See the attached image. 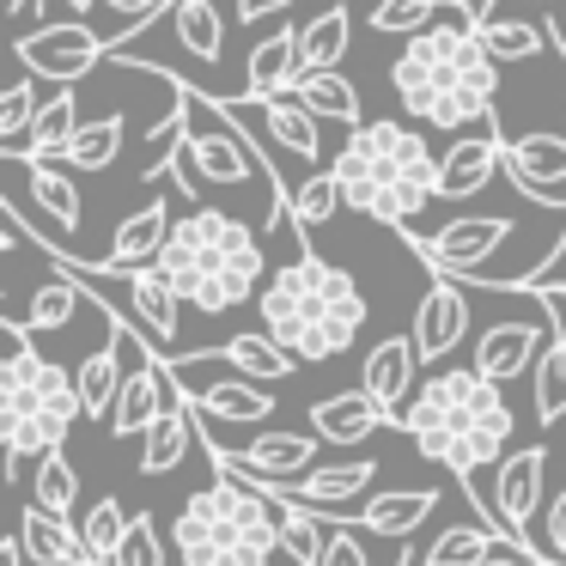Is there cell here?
<instances>
[{"label": "cell", "instance_id": "44dd1931", "mask_svg": "<svg viewBox=\"0 0 566 566\" xmlns=\"http://www.w3.org/2000/svg\"><path fill=\"white\" fill-rule=\"evenodd\" d=\"M171 208H165L159 196L147 201L140 213H128L123 226H116V244H111V256L104 262H92L98 274H135V269H153L159 262V250H165V238H171Z\"/></svg>", "mask_w": 566, "mask_h": 566}, {"label": "cell", "instance_id": "836d02e7", "mask_svg": "<svg viewBox=\"0 0 566 566\" xmlns=\"http://www.w3.org/2000/svg\"><path fill=\"white\" fill-rule=\"evenodd\" d=\"M347 43H354V19H347V7H329V13H317L305 31H298L305 74H329V67L347 55Z\"/></svg>", "mask_w": 566, "mask_h": 566}, {"label": "cell", "instance_id": "e575fe53", "mask_svg": "<svg viewBox=\"0 0 566 566\" xmlns=\"http://www.w3.org/2000/svg\"><path fill=\"white\" fill-rule=\"evenodd\" d=\"M128 524H135V517L123 512V500L104 493V500H92L86 512H80V542H86V554L98 566H111L116 548H123V536H128Z\"/></svg>", "mask_w": 566, "mask_h": 566}, {"label": "cell", "instance_id": "8fae6325", "mask_svg": "<svg viewBox=\"0 0 566 566\" xmlns=\"http://www.w3.org/2000/svg\"><path fill=\"white\" fill-rule=\"evenodd\" d=\"M123 286V311L128 329L153 347V354H177V329H184V298L159 269H135V274H111Z\"/></svg>", "mask_w": 566, "mask_h": 566}, {"label": "cell", "instance_id": "83f0119b", "mask_svg": "<svg viewBox=\"0 0 566 566\" xmlns=\"http://www.w3.org/2000/svg\"><path fill=\"white\" fill-rule=\"evenodd\" d=\"M74 384H80V408H86L92 420L116 415V396H123V384H128V354H123V342H116V329H111V342H98L80 359Z\"/></svg>", "mask_w": 566, "mask_h": 566}, {"label": "cell", "instance_id": "e0dca14e", "mask_svg": "<svg viewBox=\"0 0 566 566\" xmlns=\"http://www.w3.org/2000/svg\"><path fill=\"white\" fill-rule=\"evenodd\" d=\"M415 366H420L415 335H384V342L366 354V378H359V390L390 415V427H402V408L415 402V390H420Z\"/></svg>", "mask_w": 566, "mask_h": 566}, {"label": "cell", "instance_id": "5b68a950", "mask_svg": "<svg viewBox=\"0 0 566 566\" xmlns=\"http://www.w3.org/2000/svg\"><path fill=\"white\" fill-rule=\"evenodd\" d=\"M153 269H159L165 281L177 286V298L196 305L201 317L250 305V298H262V286H269L262 238L226 208H189L184 220L171 226V238H165Z\"/></svg>", "mask_w": 566, "mask_h": 566}, {"label": "cell", "instance_id": "7dc6e473", "mask_svg": "<svg viewBox=\"0 0 566 566\" xmlns=\"http://www.w3.org/2000/svg\"><path fill=\"white\" fill-rule=\"evenodd\" d=\"M104 7H111V13H128V25H135V19H147V25H153L171 0H104Z\"/></svg>", "mask_w": 566, "mask_h": 566}, {"label": "cell", "instance_id": "f907efd6", "mask_svg": "<svg viewBox=\"0 0 566 566\" xmlns=\"http://www.w3.org/2000/svg\"><path fill=\"white\" fill-rule=\"evenodd\" d=\"M62 7H67V13H74V19H86L92 7H104V0H62Z\"/></svg>", "mask_w": 566, "mask_h": 566}, {"label": "cell", "instance_id": "816d5d0a", "mask_svg": "<svg viewBox=\"0 0 566 566\" xmlns=\"http://www.w3.org/2000/svg\"><path fill=\"white\" fill-rule=\"evenodd\" d=\"M488 566H554V560H488Z\"/></svg>", "mask_w": 566, "mask_h": 566}, {"label": "cell", "instance_id": "c3c4849f", "mask_svg": "<svg viewBox=\"0 0 566 566\" xmlns=\"http://www.w3.org/2000/svg\"><path fill=\"white\" fill-rule=\"evenodd\" d=\"M293 0H238V25H256V19H274V13H286Z\"/></svg>", "mask_w": 566, "mask_h": 566}, {"label": "cell", "instance_id": "681fc988", "mask_svg": "<svg viewBox=\"0 0 566 566\" xmlns=\"http://www.w3.org/2000/svg\"><path fill=\"white\" fill-rule=\"evenodd\" d=\"M31 560V554H25V536H19V530H13V536H0V566H25Z\"/></svg>", "mask_w": 566, "mask_h": 566}, {"label": "cell", "instance_id": "60d3db41", "mask_svg": "<svg viewBox=\"0 0 566 566\" xmlns=\"http://www.w3.org/2000/svg\"><path fill=\"white\" fill-rule=\"evenodd\" d=\"M74 500H80V475H74V463H67L62 451L38 457V475H31V505H43V512H67Z\"/></svg>", "mask_w": 566, "mask_h": 566}, {"label": "cell", "instance_id": "74e56055", "mask_svg": "<svg viewBox=\"0 0 566 566\" xmlns=\"http://www.w3.org/2000/svg\"><path fill=\"white\" fill-rule=\"evenodd\" d=\"M123 135H128V116H98L92 128H80V135H74L67 165H74V171H111L116 153H123Z\"/></svg>", "mask_w": 566, "mask_h": 566}, {"label": "cell", "instance_id": "1f68e13d", "mask_svg": "<svg viewBox=\"0 0 566 566\" xmlns=\"http://www.w3.org/2000/svg\"><path fill=\"white\" fill-rule=\"evenodd\" d=\"M171 31L196 62H220L226 50V19L213 13V0H171Z\"/></svg>", "mask_w": 566, "mask_h": 566}, {"label": "cell", "instance_id": "ab89813d", "mask_svg": "<svg viewBox=\"0 0 566 566\" xmlns=\"http://www.w3.org/2000/svg\"><path fill=\"white\" fill-rule=\"evenodd\" d=\"M439 7L444 0H378V7H371V31H378V38H420V31H432ZM457 13H463V0H457Z\"/></svg>", "mask_w": 566, "mask_h": 566}, {"label": "cell", "instance_id": "ac0fdd59", "mask_svg": "<svg viewBox=\"0 0 566 566\" xmlns=\"http://www.w3.org/2000/svg\"><path fill=\"white\" fill-rule=\"evenodd\" d=\"M500 171H505V135H500V123H493L488 135H457L451 147H444L439 201H469V196H481V189H488Z\"/></svg>", "mask_w": 566, "mask_h": 566}, {"label": "cell", "instance_id": "d590c367", "mask_svg": "<svg viewBox=\"0 0 566 566\" xmlns=\"http://www.w3.org/2000/svg\"><path fill=\"white\" fill-rule=\"evenodd\" d=\"M560 415H566V329H560V317H554V342L542 347V359H536V420L554 427Z\"/></svg>", "mask_w": 566, "mask_h": 566}, {"label": "cell", "instance_id": "3957f363", "mask_svg": "<svg viewBox=\"0 0 566 566\" xmlns=\"http://www.w3.org/2000/svg\"><path fill=\"white\" fill-rule=\"evenodd\" d=\"M329 171H335L342 201L354 213L390 226V232H415V220L439 201L444 159L427 147L420 128H402V123L384 116V123H359L354 135L342 140Z\"/></svg>", "mask_w": 566, "mask_h": 566}, {"label": "cell", "instance_id": "ba28073f", "mask_svg": "<svg viewBox=\"0 0 566 566\" xmlns=\"http://www.w3.org/2000/svg\"><path fill=\"white\" fill-rule=\"evenodd\" d=\"M415 244L420 262H432V274H457V281H481L488 274V256L512 238V220L505 213H463V220L439 226L432 238L402 232Z\"/></svg>", "mask_w": 566, "mask_h": 566}, {"label": "cell", "instance_id": "7c38bea8", "mask_svg": "<svg viewBox=\"0 0 566 566\" xmlns=\"http://www.w3.org/2000/svg\"><path fill=\"white\" fill-rule=\"evenodd\" d=\"M542 469H548V451L542 444H524L500 463V481H493V512H500L505 536L524 542L536 536V512H542Z\"/></svg>", "mask_w": 566, "mask_h": 566}, {"label": "cell", "instance_id": "bcb514c9", "mask_svg": "<svg viewBox=\"0 0 566 566\" xmlns=\"http://www.w3.org/2000/svg\"><path fill=\"white\" fill-rule=\"evenodd\" d=\"M542 548L554 554V566H566V488H560V500L548 505V517H542Z\"/></svg>", "mask_w": 566, "mask_h": 566}, {"label": "cell", "instance_id": "2e32d148", "mask_svg": "<svg viewBox=\"0 0 566 566\" xmlns=\"http://www.w3.org/2000/svg\"><path fill=\"white\" fill-rule=\"evenodd\" d=\"M371 481H378V457H354V463H323V469H311V475H298V481H256V488H274V493H286V500H298V505H317L323 517H329V505H342V517H354L347 505L366 500Z\"/></svg>", "mask_w": 566, "mask_h": 566}, {"label": "cell", "instance_id": "f1b7e54d", "mask_svg": "<svg viewBox=\"0 0 566 566\" xmlns=\"http://www.w3.org/2000/svg\"><path fill=\"white\" fill-rule=\"evenodd\" d=\"M189 415H196V408L177 396V402L147 427V439H140V475H171V469L189 457V444H201V432H196Z\"/></svg>", "mask_w": 566, "mask_h": 566}, {"label": "cell", "instance_id": "52a82bcc", "mask_svg": "<svg viewBox=\"0 0 566 566\" xmlns=\"http://www.w3.org/2000/svg\"><path fill=\"white\" fill-rule=\"evenodd\" d=\"M0 335H7V359H0V444H7V475H13L19 463H38V457L62 451L67 427L86 408H80L74 371L43 359L31 347L25 323L0 317Z\"/></svg>", "mask_w": 566, "mask_h": 566}, {"label": "cell", "instance_id": "cb8c5ba5", "mask_svg": "<svg viewBox=\"0 0 566 566\" xmlns=\"http://www.w3.org/2000/svg\"><path fill=\"white\" fill-rule=\"evenodd\" d=\"M74 135H80V98H74V86H62V92H50V98H43V111H38V123H31L25 147H0V153H7V159H19V165H31V159H67Z\"/></svg>", "mask_w": 566, "mask_h": 566}, {"label": "cell", "instance_id": "30bf717a", "mask_svg": "<svg viewBox=\"0 0 566 566\" xmlns=\"http://www.w3.org/2000/svg\"><path fill=\"white\" fill-rule=\"evenodd\" d=\"M196 432H201V451L213 457V469H238V475H250V481H298V475H311L317 444H323L317 432H262V439L244 444V451H226L201 420H196Z\"/></svg>", "mask_w": 566, "mask_h": 566}, {"label": "cell", "instance_id": "ffe728a7", "mask_svg": "<svg viewBox=\"0 0 566 566\" xmlns=\"http://www.w3.org/2000/svg\"><path fill=\"white\" fill-rule=\"evenodd\" d=\"M177 378V371H171ZM177 390H184V402L196 408V415H208V420H238V427H256V420H269L274 415V396L262 390L256 378H213V384H189V378H177Z\"/></svg>", "mask_w": 566, "mask_h": 566}, {"label": "cell", "instance_id": "ee69618b", "mask_svg": "<svg viewBox=\"0 0 566 566\" xmlns=\"http://www.w3.org/2000/svg\"><path fill=\"white\" fill-rule=\"evenodd\" d=\"M111 566H165V542H159V530H153V517H135V524H128V536H123V548H116Z\"/></svg>", "mask_w": 566, "mask_h": 566}, {"label": "cell", "instance_id": "603a6c76", "mask_svg": "<svg viewBox=\"0 0 566 566\" xmlns=\"http://www.w3.org/2000/svg\"><path fill=\"white\" fill-rule=\"evenodd\" d=\"M378 427H390V415H384V408L371 402L366 390L323 396V402L311 408V432H317L323 444H366Z\"/></svg>", "mask_w": 566, "mask_h": 566}, {"label": "cell", "instance_id": "8992f818", "mask_svg": "<svg viewBox=\"0 0 566 566\" xmlns=\"http://www.w3.org/2000/svg\"><path fill=\"white\" fill-rule=\"evenodd\" d=\"M171 554L184 566H274L281 548V512L238 469H213V488L189 493L171 517Z\"/></svg>", "mask_w": 566, "mask_h": 566}, {"label": "cell", "instance_id": "f6af8a7d", "mask_svg": "<svg viewBox=\"0 0 566 566\" xmlns=\"http://www.w3.org/2000/svg\"><path fill=\"white\" fill-rule=\"evenodd\" d=\"M323 566H371L366 536H359L354 524H335V530H329V554H323Z\"/></svg>", "mask_w": 566, "mask_h": 566}, {"label": "cell", "instance_id": "d4e9b609", "mask_svg": "<svg viewBox=\"0 0 566 566\" xmlns=\"http://www.w3.org/2000/svg\"><path fill=\"white\" fill-rule=\"evenodd\" d=\"M196 359H208V366H232L238 378H256V384H274V378H293L298 371V359L286 354L269 329H244V335H232L220 354H196Z\"/></svg>", "mask_w": 566, "mask_h": 566}, {"label": "cell", "instance_id": "d6a6232c", "mask_svg": "<svg viewBox=\"0 0 566 566\" xmlns=\"http://www.w3.org/2000/svg\"><path fill=\"white\" fill-rule=\"evenodd\" d=\"M19 165V159H13ZM31 171V196H38V208L50 213L62 232H80V220H86V208H80V189H74V177L67 171H55V159H31L25 165Z\"/></svg>", "mask_w": 566, "mask_h": 566}, {"label": "cell", "instance_id": "5bb4252c", "mask_svg": "<svg viewBox=\"0 0 566 566\" xmlns=\"http://www.w3.org/2000/svg\"><path fill=\"white\" fill-rule=\"evenodd\" d=\"M505 177L517 196H530L536 208H566L560 184H566V135H517L505 140Z\"/></svg>", "mask_w": 566, "mask_h": 566}, {"label": "cell", "instance_id": "6da1fadb", "mask_svg": "<svg viewBox=\"0 0 566 566\" xmlns=\"http://www.w3.org/2000/svg\"><path fill=\"white\" fill-rule=\"evenodd\" d=\"M512 427H517V415L505 402V390L493 378H481L475 366L432 371L415 390V402L402 408V432L415 439V451L432 469L457 475L463 488L488 463L512 457Z\"/></svg>", "mask_w": 566, "mask_h": 566}, {"label": "cell", "instance_id": "f35d334b", "mask_svg": "<svg viewBox=\"0 0 566 566\" xmlns=\"http://www.w3.org/2000/svg\"><path fill=\"white\" fill-rule=\"evenodd\" d=\"M80 298H86V286H80L74 274H55V281L38 286V298H31V311L19 323H25L31 335H38V329H67L74 311H80Z\"/></svg>", "mask_w": 566, "mask_h": 566}, {"label": "cell", "instance_id": "b9f144b4", "mask_svg": "<svg viewBox=\"0 0 566 566\" xmlns=\"http://www.w3.org/2000/svg\"><path fill=\"white\" fill-rule=\"evenodd\" d=\"M335 208H347L342 201V184H335V171H311L305 184L293 189V226H323V220H335Z\"/></svg>", "mask_w": 566, "mask_h": 566}, {"label": "cell", "instance_id": "7a4b0ae2", "mask_svg": "<svg viewBox=\"0 0 566 566\" xmlns=\"http://www.w3.org/2000/svg\"><path fill=\"white\" fill-rule=\"evenodd\" d=\"M390 92L402 111L427 128L463 135L475 123H493V98H500V62L481 43L475 19L469 25H432L408 38V50L390 62Z\"/></svg>", "mask_w": 566, "mask_h": 566}, {"label": "cell", "instance_id": "4fadbf2b", "mask_svg": "<svg viewBox=\"0 0 566 566\" xmlns=\"http://www.w3.org/2000/svg\"><path fill=\"white\" fill-rule=\"evenodd\" d=\"M548 342H554V317H536V323H524V317H512V323H488V329H481V342H475V359H469V366H475L481 378H493V384H512V378H524V371L536 366Z\"/></svg>", "mask_w": 566, "mask_h": 566}, {"label": "cell", "instance_id": "d6986e66", "mask_svg": "<svg viewBox=\"0 0 566 566\" xmlns=\"http://www.w3.org/2000/svg\"><path fill=\"white\" fill-rule=\"evenodd\" d=\"M305 80V50H298V31L281 25L274 38H262L244 62V104H269Z\"/></svg>", "mask_w": 566, "mask_h": 566}, {"label": "cell", "instance_id": "9a60e30c", "mask_svg": "<svg viewBox=\"0 0 566 566\" xmlns=\"http://www.w3.org/2000/svg\"><path fill=\"white\" fill-rule=\"evenodd\" d=\"M408 335H415V347H420V366H439V359L457 354V342L469 335V298L451 274H439V281L427 286V298L415 305V329Z\"/></svg>", "mask_w": 566, "mask_h": 566}, {"label": "cell", "instance_id": "484cf974", "mask_svg": "<svg viewBox=\"0 0 566 566\" xmlns=\"http://www.w3.org/2000/svg\"><path fill=\"white\" fill-rule=\"evenodd\" d=\"M19 536H25V554L38 566H98L86 554V542H80V524H67L62 512H43V505H31L25 517H19Z\"/></svg>", "mask_w": 566, "mask_h": 566}, {"label": "cell", "instance_id": "7402d4cb", "mask_svg": "<svg viewBox=\"0 0 566 566\" xmlns=\"http://www.w3.org/2000/svg\"><path fill=\"white\" fill-rule=\"evenodd\" d=\"M432 512H439V493H427V488H390V493H371V500L354 512V524L366 530V536H378V542H408Z\"/></svg>", "mask_w": 566, "mask_h": 566}, {"label": "cell", "instance_id": "f5cc1de1", "mask_svg": "<svg viewBox=\"0 0 566 566\" xmlns=\"http://www.w3.org/2000/svg\"><path fill=\"white\" fill-rule=\"evenodd\" d=\"M548 38H554V50H560V55H566V43H560V31H554V25H548Z\"/></svg>", "mask_w": 566, "mask_h": 566}, {"label": "cell", "instance_id": "4316f807", "mask_svg": "<svg viewBox=\"0 0 566 566\" xmlns=\"http://www.w3.org/2000/svg\"><path fill=\"white\" fill-rule=\"evenodd\" d=\"M256 111H262V123H269V140H274L281 153H293L298 165H317V171H329V165H323V123L293 98V92H286V98L256 104Z\"/></svg>", "mask_w": 566, "mask_h": 566}, {"label": "cell", "instance_id": "f546056e", "mask_svg": "<svg viewBox=\"0 0 566 566\" xmlns=\"http://www.w3.org/2000/svg\"><path fill=\"white\" fill-rule=\"evenodd\" d=\"M250 488H256V481H250ZM256 493H269L274 512H281L286 560H293V566H323V554H329V524H323L317 505H298V500H286V493H274V488H256Z\"/></svg>", "mask_w": 566, "mask_h": 566}, {"label": "cell", "instance_id": "db71d44e", "mask_svg": "<svg viewBox=\"0 0 566 566\" xmlns=\"http://www.w3.org/2000/svg\"><path fill=\"white\" fill-rule=\"evenodd\" d=\"M536 7H554V0H536Z\"/></svg>", "mask_w": 566, "mask_h": 566}, {"label": "cell", "instance_id": "7bdbcfd3", "mask_svg": "<svg viewBox=\"0 0 566 566\" xmlns=\"http://www.w3.org/2000/svg\"><path fill=\"white\" fill-rule=\"evenodd\" d=\"M43 98H38V74L13 80V86L0 92V140H25L31 123H38Z\"/></svg>", "mask_w": 566, "mask_h": 566}, {"label": "cell", "instance_id": "8d00e7d4", "mask_svg": "<svg viewBox=\"0 0 566 566\" xmlns=\"http://www.w3.org/2000/svg\"><path fill=\"white\" fill-rule=\"evenodd\" d=\"M475 31H481V43L493 50V62H530V55H542V43H548V25H524V19H488L481 13L475 19Z\"/></svg>", "mask_w": 566, "mask_h": 566}, {"label": "cell", "instance_id": "11a10c76", "mask_svg": "<svg viewBox=\"0 0 566 566\" xmlns=\"http://www.w3.org/2000/svg\"><path fill=\"white\" fill-rule=\"evenodd\" d=\"M560 135H566V128H560Z\"/></svg>", "mask_w": 566, "mask_h": 566}, {"label": "cell", "instance_id": "277c9868", "mask_svg": "<svg viewBox=\"0 0 566 566\" xmlns=\"http://www.w3.org/2000/svg\"><path fill=\"white\" fill-rule=\"evenodd\" d=\"M262 311V329L298 359V366H317V359H335L359 342L366 329V293L359 281L342 269V262H323L317 250H298L293 262L269 274L256 298Z\"/></svg>", "mask_w": 566, "mask_h": 566}, {"label": "cell", "instance_id": "4dcf8cb0", "mask_svg": "<svg viewBox=\"0 0 566 566\" xmlns=\"http://www.w3.org/2000/svg\"><path fill=\"white\" fill-rule=\"evenodd\" d=\"M293 98L305 104V111L317 116V123H342L347 135L359 128V92L347 86V80L335 74V67H329V74H305V80L293 86Z\"/></svg>", "mask_w": 566, "mask_h": 566}, {"label": "cell", "instance_id": "9c48e42d", "mask_svg": "<svg viewBox=\"0 0 566 566\" xmlns=\"http://www.w3.org/2000/svg\"><path fill=\"white\" fill-rule=\"evenodd\" d=\"M13 50H19V62H25V74L55 80V86H74V80H86L98 62H111V38L86 31L80 19H62V25L25 31Z\"/></svg>", "mask_w": 566, "mask_h": 566}]
</instances>
